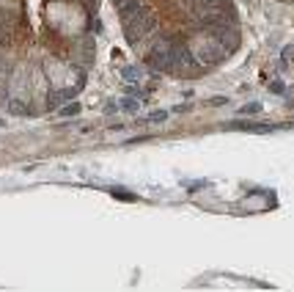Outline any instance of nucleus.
<instances>
[{"label":"nucleus","instance_id":"1","mask_svg":"<svg viewBox=\"0 0 294 292\" xmlns=\"http://www.w3.org/2000/svg\"><path fill=\"white\" fill-rule=\"evenodd\" d=\"M187 47H190V53H193L195 64H201V66H218V64H223L225 55H228L215 36H201V39H195Z\"/></svg>","mask_w":294,"mask_h":292},{"label":"nucleus","instance_id":"2","mask_svg":"<svg viewBox=\"0 0 294 292\" xmlns=\"http://www.w3.org/2000/svg\"><path fill=\"white\" fill-rule=\"evenodd\" d=\"M121 25H124V39H127L130 44H138L143 36H148L154 28H157V19H154L151 11H146V8H143V11L138 14L135 19H130V22H121Z\"/></svg>","mask_w":294,"mask_h":292},{"label":"nucleus","instance_id":"3","mask_svg":"<svg viewBox=\"0 0 294 292\" xmlns=\"http://www.w3.org/2000/svg\"><path fill=\"white\" fill-rule=\"evenodd\" d=\"M225 130H245V132H272L275 124H256V121H225Z\"/></svg>","mask_w":294,"mask_h":292},{"label":"nucleus","instance_id":"4","mask_svg":"<svg viewBox=\"0 0 294 292\" xmlns=\"http://www.w3.org/2000/svg\"><path fill=\"white\" fill-rule=\"evenodd\" d=\"M141 11H143L141 0H124L121 6H118V19H121V22H130V19H135Z\"/></svg>","mask_w":294,"mask_h":292},{"label":"nucleus","instance_id":"5","mask_svg":"<svg viewBox=\"0 0 294 292\" xmlns=\"http://www.w3.org/2000/svg\"><path fill=\"white\" fill-rule=\"evenodd\" d=\"M141 66H124L121 69V78L127 80V83H141Z\"/></svg>","mask_w":294,"mask_h":292},{"label":"nucleus","instance_id":"6","mask_svg":"<svg viewBox=\"0 0 294 292\" xmlns=\"http://www.w3.org/2000/svg\"><path fill=\"white\" fill-rule=\"evenodd\" d=\"M72 97H74V91H55V94H50V107L61 105L64 99H72Z\"/></svg>","mask_w":294,"mask_h":292},{"label":"nucleus","instance_id":"7","mask_svg":"<svg viewBox=\"0 0 294 292\" xmlns=\"http://www.w3.org/2000/svg\"><path fill=\"white\" fill-rule=\"evenodd\" d=\"M261 107H264L261 102H247V105L239 107V113L242 116H256V113H261Z\"/></svg>","mask_w":294,"mask_h":292},{"label":"nucleus","instance_id":"8","mask_svg":"<svg viewBox=\"0 0 294 292\" xmlns=\"http://www.w3.org/2000/svg\"><path fill=\"white\" fill-rule=\"evenodd\" d=\"M121 110H127V113H135V110H138V102L132 99V97H127V99H121Z\"/></svg>","mask_w":294,"mask_h":292},{"label":"nucleus","instance_id":"9","mask_svg":"<svg viewBox=\"0 0 294 292\" xmlns=\"http://www.w3.org/2000/svg\"><path fill=\"white\" fill-rule=\"evenodd\" d=\"M8 110H11L14 116H22V113H28V107H25V105H19V99H11V105H8Z\"/></svg>","mask_w":294,"mask_h":292},{"label":"nucleus","instance_id":"10","mask_svg":"<svg viewBox=\"0 0 294 292\" xmlns=\"http://www.w3.org/2000/svg\"><path fill=\"white\" fill-rule=\"evenodd\" d=\"M77 113H80V105H77V102H72V105L61 107V116H77Z\"/></svg>","mask_w":294,"mask_h":292},{"label":"nucleus","instance_id":"11","mask_svg":"<svg viewBox=\"0 0 294 292\" xmlns=\"http://www.w3.org/2000/svg\"><path fill=\"white\" fill-rule=\"evenodd\" d=\"M110 193L116 198H121V201H135V196H132V193H121V191H110Z\"/></svg>","mask_w":294,"mask_h":292},{"label":"nucleus","instance_id":"12","mask_svg":"<svg viewBox=\"0 0 294 292\" xmlns=\"http://www.w3.org/2000/svg\"><path fill=\"white\" fill-rule=\"evenodd\" d=\"M168 119V113H165V110H154L151 116H148V121H165Z\"/></svg>","mask_w":294,"mask_h":292},{"label":"nucleus","instance_id":"13","mask_svg":"<svg viewBox=\"0 0 294 292\" xmlns=\"http://www.w3.org/2000/svg\"><path fill=\"white\" fill-rule=\"evenodd\" d=\"M270 91H272V94H283V91H286V86H283V83H272Z\"/></svg>","mask_w":294,"mask_h":292},{"label":"nucleus","instance_id":"14","mask_svg":"<svg viewBox=\"0 0 294 292\" xmlns=\"http://www.w3.org/2000/svg\"><path fill=\"white\" fill-rule=\"evenodd\" d=\"M289 55H294V44H289V47H283V58H289Z\"/></svg>","mask_w":294,"mask_h":292},{"label":"nucleus","instance_id":"15","mask_svg":"<svg viewBox=\"0 0 294 292\" xmlns=\"http://www.w3.org/2000/svg\"><path fill=\"white\" fill-rule=\"evenodd\" d=\"M209 105H225V97H215V99L209 102Z\"/></svg>","mask_w":294,"mask_h":292},{"label":"nucleus","instance_id":"16","mask_svg":"<svg viewBox=\"0 0 294 292\" xmlns=\"http://www.w3.org/2000/svg\"><path fill=\"white\" fill-rule=\"evenodd\" d=\"M121 3H124V0H116V6H121Z\"/></svg>","mask_w":294,"mask_h":292},{"label":"nucleus","instance_id":"17","mask_svg":"<svg viewBox=\"0 0 294 292\" xmlns=\"http://www.w3.org/2000/svg\"><path fill=\"white\" fill-rule=\"evenodd\" d=\"M247 3H253V0H247Z\"/></svg>","mask_w":294,"mask_h":292}]
</instances>
